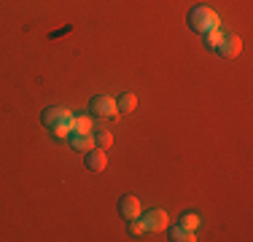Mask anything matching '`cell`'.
Returning a JSON list of instances; mask_svg holds the SVG:
<instances>
[{"label": "cell", "instance_id": "cell-11", "mask_svg": "<svg viewBox=\"0 0 253 242\" xmlns=\"http://www.w3.org/2000/svg\"><path fill=\"white\" fill-rule=\"evenodd\" d=\"M178 226L186 229V232H197V229H200V215L197 213H183L180 221H178Z\"/></svg>", "mask_w": 253, "mask_h": 242}, {"label": "cell", "instance_id": "cell-6", "mask_svg": "<svg viewBox=\"0 0 253 242\" xmlns=\"http://www.w3.org/2000/svg\"><path fill=\"white\" fill-rule=\"evenodd\" d=\"M240 51H243V40H240L237 35H224V38H221V43H218V54H221V57L232 59V57H237Z\"/></svg>", "mask_w": 253, "mask_h": 242}, {"label": "cell", "instance_id": "cell-16", "mask_svg": "<svg viewBox=\"0 0 253 242\" xmlns=\"http://www.w3.org/2000/svg\"><path fill=\"white\" fill-rule=\"evenodd\" d=\"M126 223H129V234H135V237H140V234H146V229H143L140 218H132V221H126Z\"/></svg>", "mask_w": 253, "mask_h": 242}, {"label": "cell", "instance_id": "cell-15", "mask_svg": "<svg viewBox=\"0 0 253 242\" xmlns=\"http://www.w3.org/2000/svg\"><path fill=\"white\" fill-rule=\"evenodd\" d=\"M202 35H205V46H208V48H218L221 38H224L218 30H208V33H202Z\"/></svg>", "mask_w": 253, "mask_h": 242}, {"label": "cell", "instance_id": "cell-8", "mask_svg": "<svg viewBox=\"0 0 253 242\" xmlns=\"http://www.w3.org/2000/svg\"><path fill=\"white\" fill-rule=\"evenodd\" d=\"M70 145H73L76 151H89L94 148V135L92 132H70Z\"/></svg>", "mask_w": 253, "mask_h": 242}, {"label": "cell", "instance_id": "cell-9", "mask_svg": "<svg viewBox=\"0 0 253 242\" xmlns=\"http://www.w3.org/2000/svg\"><path fill=\"white\" fill-rule=\"evenodd\" d=\"M49 129H51V135L57 137V140H68L70 132H73V116L65 119V121H59V124H54V126H49Z\"/></svg>", "mask_w": 253, "mask_h": 242}, {"label": "cell", "instance_id": "cell-7", "mask_svg": "<svg viewBox=\"0 0 253 242\" xmlns=\"http://www.w3.org/2000/svg\"><path fill=\"white\" fill-rule=\"evenodd\" d=\"M105 164H108V156H105V151H102V148L94 145V148L86 151V169H89V172H102Z\"/></svg>", "mask_w": 253, "mask_h": 242}, {"label": "cell", "instance_id": "cell-4", "mask_svg": "<svg viewBox=\"0 0 253 242\" xmlns=\"http://www.w3.org/2000/svg\"><path fill=\"white\" fill-rule=\"evenodd\" d=\"M119 215L124 218V221H132V218H140V202H137L132 194H124L122 199H119Z\"/></svg>", "mask_w": 253, "mask_h": 242}, {"label": "cell", "instance_id": "cell-13", "mask_svg": "<svg viewBox=\"0 0 253 242\" xmlns=\"http://www.w3.org/2000/svg\"><path fill=\"white\" fill-rule=\"evenodd\" d=\"M94 145L102 148V151H108L113 145V135L111 132H94Z\"/></svg>", "mask_w": 253, "mask_h": 242}, {"label": "cell", "instance_id": "cell-14", "mask_svg": "<svg viewBox=\"0 0 253 242\" xmlns=\"http://www.w3.org/2000/svg\"><path fill=\"white\" fill-rule=\"evenodd\" d=\"M170 240H175V242H194L197 237H194V232H186V229L175 226V229L170 232Z\"/></svg>", "mask_w": 253, "mask_h": 242}, {"label": "cell", "instance_id": "cell-2", "mask_svg": "<svg viewBox=\"0 0 253 242\" xmlns=\"http://www.w3.org/2000/svg\"><path fill=\"white\" fill-rule=\"evenodd\" d=\"M89 111H92V116H97V119H116L119 116L116 100L108 97V94H94L92 100H89Z\"/></svg>", "mask_w": 253, "mask_h": 242}, {"label": "cell", "instance_id": "cell-12", "mask_svg": "<svg viewBox=\"0 0 253 242\" xmlns=\"http://www.w3.org/2000/svg\"><path fill=\"white\" fill-rule=\"evenodd\" d=\"M94 124L89 116H73V132H92Z\"/></svg>", "mask_w": 253, "mask_h": 242}, {"label": "cell", "instance_id": "cell-5", "mask_svg": "<svg viewBox=\"0 0 253 242\" xmlns=\"http://www.w3.org/2000/svg\"><path fill=\"white\" fill-rule=\"evenodd\" d=\"M73 113L68 111V108H59V105H49V108H43V113H41V121H43L46 126H54V124H59V121H65V119H70Z\"/></svg>", "mask_w": 253, "mask_h": 242}, {"label": "cell", "instance_id": "cell-1", "mask_svg": "<svg viewBox=\"0 0 253 242\" xmlns=\"http://www.w3.org/2000/svg\"><path fill=\"white\" fill-rule=\"evenodd\" d=\"M189 27L194 33H208V30H218V14L208 5H194L189 11Z\"/></svg>", "mask_w": 253, "mask_h": 242}, {"label": "cell", "instance_id": "cell-3", "mask_svg": "<svg viewBox=\"0 0 253 242\" xmlns=\"http://www.w3.org/2000/svg\"><path fill=\"white\" fill-rule=\"evenodd\" d=\"M140 223H143L146 232H165L167 223H170V215H167L162 207H156V210H151V213L140 215Z\"/></svg>", "mask_w": 253, "mask_h": 242}, {"label": "cell", "instance_id": "cell-10", "mask_svg": "<svg viewBox=\"0 0 253 242\" xmlns=\"http://www.w3.org/2000/svg\"><path fill=\"white\" fill-rule=\"evenodd\" d=\"M116 105H119V111H124V113H132V111L137 108V97L132 94V92H124V94L116 100Z\"/></svg>", "mask_w": 253, "mask_h": 242}]
</instances>
